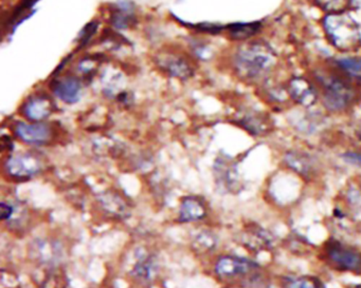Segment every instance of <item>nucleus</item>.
I'll use <instances>...</instances> for the list:
<instances>
[{
    "mask_svg": "<svg viewBox=\"0 0 361 288\" xmlns=\"http://www.w3.org/2000/svg\"><path fill=\"white\" fill-rule=\"evenodd\" d=\"M315 81L321 96L323 106L332 113L348 110L355 99L356 91L353 87V79L341 71L318 70L315 73Z\"/></svg>",
    "mask_w": 361,
    "mask_h": 288,
    "instance_id": "obj_1",
    "label": "nucleus"
},
{
    "mask_svg": "<svg viewBox=\"0 0 361 288\" xmlns=\"http://www.w3.org/2000/svg\"><path fill=\"white\" fill-rule=\"evenodd\" d=\"M275 65V53L264 41H251L237 50L233 56L235 72L246 81H259Z\"/></svg>",
    "mask_w": 361,
    "mask_h": 288,
    "instance_id": "obj_2",
    "label": "nucleus"
},
{
    "mask_svg": "<svg viewBox=\"0 0 361 288\" xmlns=\"http://www.w3.org/2000/svg\"><path fill=\"white\" fill-rule=\"evenodd\" d=\"M322 28L329 43L341 52L356 51L361 47L360 25L347 12L327 13Z\"/></svg>",
    "mask_w": 361,
    "mask_h": 288,
    "instance_id": "obj_3",
    "label": "nucleus"
},
{
    "mask_svg": "<svg viewBox=\"0 0 361 288\" xmlns=\"http://www.w3.org/2000/svg\"><path fill=\"white\" fill-rule=\"evenodd\" d=\"M322 250V257L327 265L338 271L361 275L360 250L335 239L325 242Z\"/></svg>",
    "mask_w": 361,
    "mask_h": 288,
    "instance_id": "obj_4",
    "label": "nucleus"
},
{
    "mask_svg": "<svg viewBox=\"0 0 361 288\" xmlns=\"http://www.w3.org/2000/svg\"><path fill=\"white\" fill-rule=\"evenodd\" d=\"M261 265L247 258L224 256L215 264V273L225 280L247 279L251 282L261 275Z\"/></svg>",
    "mask_w": 361,
    "mask_h": 288,
    "instance_id": "obj_5",
    "label": "nucleus"
},
{
    "mask_svg": "<svg viewBox=\"0 0 361 288\" xmlns=\"http://www.w3.org/2000/svg\"><path fill=\"white\" fill-rule=\"evenodd\" d=\"M287 93L295 103L300 105L303 108H311V106L316 104L319 97L316 85L301 76L291 79Z\"/></svg>",
    "mask_w": 361,
    "mask_h": 288,
    "instance_id": "obj_6",
    "label": "nucleus"
},
{
    "mask_svg": "<svg viewBox=\"0 0 361 288\" xmlns=\"http://www.w3.org/2000/svg\"><path fill=\"white\" fill-rule=\"evenodd\" d=\"M52 101L46 94H35L28 99L21 108L23 116L31 122L39 123L48 119L53 112Z\"/></svg>",
    "mask_w": 361,
    "mask_h": 288,
    "instance_id": "obj_7",
    "label": "nucleus"
},
{
    "mask_svg": "<svg viewBox=\"0 0 361 288\" xmlns=\"http://www.w3.org/2000/svg\"><path fill=\"white\" fill-rule=\"evenodd\" d=\"M41 162L33 154H19L10 158L7 163V172L10 176L19 180L31 178L39 174Z\"/></svg>",
    "mask_w": 361,
    "mask_h": 288,
    "instance_id": "obj_8",
    "label": "nucleus"
},
{
    "mask_svg": "<svg viewBox=\"0 0 361 288\" xmlns=\"http://www.w3.org/2000/svg\"><path fill=\"white\" fill-rule=\"evenodd\" d=\"M15 133L19 140L30 145L47 144L52 136L50 126L39 122L33 124L19 123L15 128Z\"/></svg>",
    "mask_w": 361,
    "mask_h": 288,
    "instance_id": "obj_9",
    "label": "nucleus"
},
{
    "mask_svg": "<svg viewBox=\"0 0 361 288\" xmlns=\"http://www.w3.org/2000/svg\"><path fill=\"white\" fill-rule=\"evenodd\" d=\"M284 163L293 174L304 180H309L316 174V162L309 154L302 151H289L284 156Z\"/></svg>",
    "mask_w": 361,
    "mask_h": 288,
    "instance_id": "obj_10",
    "label": "nucleus"
},
{
    "mask_svg": "<svg viewBox=\"0 0 361 288\" xmlns=\"http://www.w3.org/2000/svg\"><path fill=\"white\" fill-rule=\"evenodd\" d=\"M50 88L61 101L66 104H75L80 99L82 83L77 77L65 76L52 81Z\"/></svg>",
    "mask_w": 361,
    "mask_h": 288,
    "instance_id": "obj_11",
    "label": "nucleus"
},
{
    "mask_svg": "<svg viewBox=\"0 0 361 288\" xmlns=\"http://www.w3.org/2000/svg\"><path fill=\"white\" fill-rule=\"evenodd\" d=\"M159 59L160 63L158 65L170 76L186 79L193 75V68L184 57L166 55V56L159 57Z\"/></svg>",
    "mask_w": 361,
    "mask_h": 288,
    "instance_id": "obj_12",
    "label": "nucleus"
},
{
    "mask_svg": "<svg viewBox=\"0 0 361 288\" xmlns=\"http://www.w3.org/2000/svg\"><path fill=\"white\" fill-rule=\"evenodd\" d=\"M206 206L202 200L195 196H188L180 206L179 222L189 223L205 218Z\"/></svg>",
    "mask_w": 361,
    "mask_h": 288,
    "instance_id": "obj_13",
    "label": "nucleus"
},
{
    "mask_svg": "<svg viewBox=\"0 0 361 288\" xmlns=\"http://www.w3.org/2000/svg\"><path fill=\"white\" fill-rule=\"evenodd\" d=\"M246 244L248 247L253 250H267L273 246V236L271 232L260 227L257 225H253L249 230L246 232Z\"/></svg>",
    "mask_w": 361,
    "mask_h": 288,
    "instance_id": "obj_14",
    "label": "nucleus"
},
{
    "mask_svg": "<svg viewBox=\"0 0 361 288\" xmlns=\"http://www.w3.org/2000/svg\"><path fill=\"white\" fill-rule=\"evenodd\" d=\"M263 23L261 21H253V23H234L227 25L226 30L228 31V37L232 41H248L253 39L260 33Z\"/></svg>",
    "mask_w": 361,
    "mask_h": 288,
    "instance_id": "obj_15",
    "label": "nucleus"
},
{
    "mask_svg": "<svg viewBox=\"0 0 361 288\" xmlns=\"http://www.w3.org/2000/svg\"><path fill=\"white\" fill-rule=\"evenodd\" d=\"M279 283L281 288H326L320 279L313 276H284Z\"/></svg>",
    "mask_w": 361,
    "mask_h": 288,
    "instance_id": "obj_16",
    "label": "nucleus"
},
{
    "mask_svg": "<svg viewBox=\"0 0 361 288\" xmlns=\"http://www.w3.org/2000/svg\"><path fill=\"white\" fill-rule=\"evenodd\" d=\"M335 67L351 79L361 81V56H343L334 59Z\"/></svg>",
    "mask_w": 361,
    "mask_h": 288,
    "instance_id": "obj_17",
    "label": "nucleus"
},
{
    "mask_svg": "<svg viewBox=\"0 0 361 288\" xmlns=\"http://www.w3.org/2000/svg\"><path fill=\"white\" fill-rule=\"evenodd\" d=\"M241 124L245 130L253 135L264 134L266 131L269 130V123L266 121L265 117L260 116L257 114L246 115L241 121Z\"/></svg>",
    "mask_w": 361,
    "mask_h": 288,
    "instance_id": "obj_18",
    "label": "nucleus"
},
{
    "mask_svg": "<svg viewBox=\"0 0 361 288\" xmlns=\"http://www.w3.org/2000/svg\"><path fill=\"white\" fill-rule=\"evenodd\" d=\"M133 21L134 19L128 11L117 12L112 16V23L118 29H126L132 25Z\"/></svg>",
    "mask_w": 361,
    "mask_h": 288,
    "instance_id": "obj_19",
    "label": "nucleus"
},
{
    "mask_svg": "<svg viewBox=\"0 0 361 288\" xmlns=\"http://www.w3.org/2000/svg\"><path fill=\"white\" fill-rule=\"evenodd\" d=\"M345 200H347L348 205L351 206L353 209L361 210V189L356 186H351L347 190Z\"/></svg>",
    "mask_w": 361,
    "mask_h": 288,
    "instance_id": "obj_20",
    "label": "nucleus"
},
{
    "mask_svg": "<svg viewBox=\"0 0 361 288\" xmlns=\"http://www.w3.org/2000/svg\"><path fill=\"white\" fill-rule=\"evenodd\" d=\"M316 3L321 9L325 10L329 13H333V12L343 11L342 6L345 5V1L344 0H316Z\"/></svg>",
    "mask_w": 361,
    "mask_h": 288,
    "instance_id": "obj_21",
    "label": "nucleus"
},
{
    "mask_svg": "<svg viewBox=\"0 0 361 288\" xmlns=\"http://www.w3.org/2000/svg\"><path fill=\"white\" fill-rule=\"evenodd\" d=\"M341 158H342L347 164L361 168V152L348 151V152H344V154L341 156Z\"/></svg>",
    "mask_w": 361,
    "mask_h": 288,
    "instance_id": "obj_22",
    "label": "nucleus"
},
{
    "mask_svg": "<svg viewBox=\"0 0 361 288\" xmlns=\"http://www.w3.org/2000/svg\"><path fill=\"white\" fill-rule=\"evenodd\" d=\"M12 214H13V207L7 203H1V220L3 221L8 220L11 218Z\"/></svg>",
    "mask_w": 361,
    "mask_h": 288,
    "instance_id": "obj_23",
    "label": "nucleus"
},
{
    "mask_svg": "<svg viewBox=\"0 0 361 288\" xmlns=\"http://www.w3.org/2000/svg\"><path fill=\"white\" fill-rule=\"evenodd\" d=\"M345 5L350 9L358 10L361 8V0H344Z\"/></svg>",
    "mask_w": 361,
    "mask_h": 288,
    "instance_id": "obj_24",
    "label": "nucleus"
},
{
    "mask_svg": "<svg viewBox=\"0 0 361 288\" xmlns=\"http://www.w3.org/2000/svg\"><path fill=\"white\" fill-rule=\"evenodd\" d=\"M350 288H361V284H357V285H352Z\"/></svg>",
    "mask_w": 361,
    "mask_h": 288,
    "instance_id": "obj_25",
    "label": "nucleus"
}]
</instances>
